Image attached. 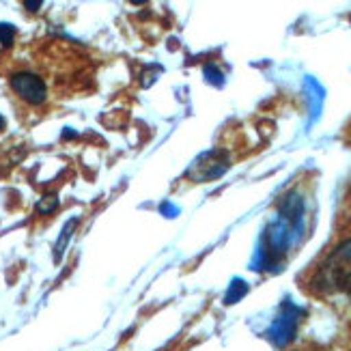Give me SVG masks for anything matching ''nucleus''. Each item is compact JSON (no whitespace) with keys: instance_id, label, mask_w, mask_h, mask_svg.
Listing matches in <instances>:
<instances>
[{"instance_id":"nucleus-5","label":"nucleus","mask_w":351,"mask_h":351,"mask_svg":"<svg viewBox=\"0 0 351 351\" xmlns=\"http://www.w3.org/2000/svg\"><path fill=\"white\" fill-rule=\"evenodd\" d=\"M58 207V196L56 194H45L43 198H39L37 203V211L41 216H50V213Z\"/></svg>"},{"instance_id":"nucleus-2","label":"nucleus","mask_w":351,"mask_h":351,"mask_svg":"<svg viewBox=\"0 0 351 351\" xmlns=\"http://www.w3.org/2000/svg\"><path fill=\"white\" fill-rule=\"evenodd\" d=\"M9 86L13 88V93L22 97L30 106H39L48 99V86L39 78L37 73L30 71H15L9 75Z\"/></svg>"},{"instance_id":"nucleus-4","label":"nucleus","mask_w":351,"mask_h":351,"mask_svg":"<svg viewBox=\"0 0 351 351\" xmlns=\"http://www.w3.org/2000/svg\"><path fill=\"white\" fill-rule=\"evenodd\" d=\"M78 226V218H71L65 226H63V231H60V237L56 241V246H54V261H60V256H63L65 248H67V243L73 235V228Z\"/></svg>"},{"instance_id":"nucleus-7","label":"nucleus","mask_w":351,"mask_h":351,"mask_svg":"<svg viewBox=\"0 0 351 351\" xmlns=\"http://www.w3.org/2000/svg\"><path fill=\"white\" fill-rule=\"evenodd\" d=\"M41 0H26V3H24V7L28 9V11H39L41 9Z\"/></svg>"},{"instance_id":"nucleus-6","label":"nucleus","mask_w":351,"mask_h":351,"mask_svg":"<svg viewBox=\"0 0 351 351\" xmlns=\"http://www.w3.org/2000/svg\"><path fill=\"white\" fill-rule=\"evenodd\" d=\"M13 39H15V26L3 22L0 24V43H3L5 48H9V45L13 43Z\"/></svg>"},{"instance_id":"nucleus-8","label":"nucleus","mask_w":351,"mask_h":351,"mask_svg":"<svg viewBox=\"0 0 351 351\" xmlns=\"http://www.w3.org/2000/svg\"><path fill=\"white\" fill-rule=\"evenodd\" d=\"M7 128V121H5V117L3 114H0V132H3Z\"/></svg>"},{"instance_id":"nucleus-1","label":"nucleus","mask_w":351,"mask_h":351,"mask_svg":"<svg viewBox=\"0 0 351 351\" xmlns=\"http://www.w3.org/2000/svg\"><path fill=\"white\" fill-rule=\"evenodd\" d=\"M313 289L324 295L351 298V239L339 243L326 256L313 278Z\"/></svg>"},{"instance_id":"nucleus-3","label":"nucleus","mask_w":351,"mask_h":351,"mask_svg":"<svg viewBox=\"0 0 351 351\" xmlns=\"http://www.w3.org/2000/svg\"><path fill=\"white\" fill-rule=\"evenodd\" d=\"M228 169V158L224 151H209V154L201 156L188 171V177L196 183H205L220 177Z\"/></svg>"}]
</instances>
